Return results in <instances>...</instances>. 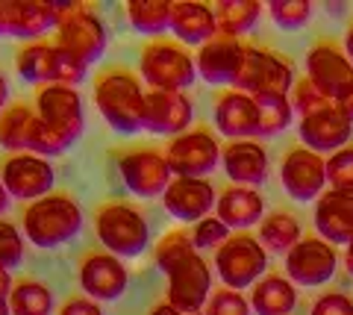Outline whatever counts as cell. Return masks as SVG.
Masks as SVG:
<instances>
[{
	"mask_svg": "<svg viewBox=\"0 0 353 315\" xmlns=\"http://www.w3.org/2000/svg\"><path fill=\"white\" fill-rule=\"evenodd\" d=\"M153 263L168 277V295L165 301L180 312H203L212 295V268L192 245L189 230H168L157 247Z\"/></svg>",
	"mask_w": 353,
	"mask_h": 315,
	"instance_id": "6da1fadb",
	"label": "cell"
},
{
	"mask_svg": "<svg viewBox=\"0 0 353 315\" xmlns=\"http://www.w3.org/2000/svg\"><path fill=\"white\" fill-rule=\"evenodd\" d=\"M145 92L141 77L124 65H109L94 74V106L106 127L118 136H136L141 130Z\"/></svg>",
	"mask_w": 353,
	"mask_h": 315,
	"instance_id": "7a4b0ae2",
	"label": "cell"
},
{
	"mask_svg": "<svg viewBox=\"0 0 353 315\" xmlns=\"http://www.w3.org/2000/svg\"><path fill=\"white\" fill-rule=\"evenodd\" d=\"M83 206L68 192H50L44 198L27 203L24 210V238L41 251H57V247L74 242L83 233Z\"/></svg>",
	"mask_w": 353,
	"mask_h": 315,
	"instance_id": "3957f363",
	"label": "cell"
},
{
	"mask_svg": "<svg viewBox=\"0 0 353 315\" xmlns=\"http://www.w3.org/2000/svg\"><path fill=\"white\" fill-rule=\"evenodd\" d=\"M94 233L101 238L103 251L118 259H136L150 245L148 215L130 201H106L94 212Z\"/></svg>",
	"mask_w": 353,
	"mask_h": 315,
	"instance_id": "277c9868",
	"label": "cell"
},
{
	"mask_svg": "<svg viewBox=\"0 0 353 315\" xmlns=\"http://www.w3.org/2000/svg\"><path fill=\"white\" fill-rule=\"evenodd\" d=\"M139 77L148 89L189 92L197 80L194 53L176 39H150L139 53Z\"/></svg>",
	"mask_w": 353,
	"mask_h": 315,
	"instance_id": "5b68a950",
	"label": "cell"
},
{
	"mask_svg": "<svg viewBox=\"0 0 353 315\" xmlns=\"http://www.w3.org/2000/svg\"><path fill=\"white\" fill-rule=\"evenodd\" d=\"M233 89L250 97H289L294 89V62L265 45H245Z\"/></svg>",
	"mask_w": 353,
	"mask_h": 315,
	"instance_id": "8992f818",
	"label": "cell"
},
{
	"mask_svg": "<svg viewBox=\"0 0 353 315\" xmlns=\"http://www.w3.org/2000/svg\"><path fill=\"white\" fill-rule=\"evenodd\" d=\"M53 41L92 68L94 62L103 59L109 32L103 18L88 3H59V24H57V39Z\"/></svg>",
	"mask_w": 353,
	"mask_h": 315,
	"instance_id": "52a82bcc",
	"label": "cell"
},
{
	"mask_svg": "<svg viewBox=\"0 0 353 315\" xmlns=\"http://www.w3.org/2000/svg\"><path fill=\"white\" fill-rule=\"evenodd\" d=\"M112 159H115V168L132 198H141V201L162 198L165 189H168L174 180L171 165H168V159H165V150L124 148V150H112Z\"/></svg>",
	"mask_w": 353,
	"mask_h": 315,
	"instance_id": "ba28073f",
	"label": "cell"
},
{
	"mask_svg": "<svg viewBox=\"0 0 353 315\" xmlns=\"http://www.w3.org/2000/svg\"><path fill=\"white\" fill-rule=\"evenodd\" d=\"M215 274L227 289H253V283L268 274V251L250 233H233L215 251Z\"/></svg>",
	"mask_w": 353,
	"mask_h": 315,
	"instance_id": "9c48e42d",
	"label": "cell"
},
{
	"mask_svg": "<svg viewBox=\"0 0 353 315\" xmlns=\"http://www.w3.org/2000/svg\"><path fill=\"white\" fill-rule=\"evenodd\" d=\"M32 106H36V115L41 118V124H48L71 148L80 142L85 130V110H83V97L74 85H62V83L39 85Z\"/></svg>",
	"mask_w": 353,
	"mask_h": 315,
	"instance_id": "30bf717a",
	"label": "cell"
},
{
	"mask_svg": "<svg viewBox=\"0 0 353 315\" xmlns=\"http://www.w3.org/2000/svg\"><path fill=\"white\" fill-rule=\"evenodd\" d=\"M165 159L174 177H209L221 165V142L209 127H192L168 139Z\"/></svg>",
	"mask_w": 353,
	"mask_h": 315,
	"instance_id": "8fae6325",
	"label": "cell"
},
{
	"mask_svg": "<svg viewBox=\"0 0 353 315\" xmlns=\"http://www.w3.org/2000/svg\"><path fill=\"white\" fill-rule=\"evenodd\" d=\"M280 183L283 192L297 203L318 201L327 192V159L303 145H294L283 154Z\"/></svg>",
	"mask_w": 353,
	"mask_h": 315,
	"instance_id": "7c38bea8",
	"label": "cell"
},
{
	"mask_svg": "<svg viewBox=\"0 0 353 315\" xmlns=\"http://www.w3.org/2000/svg\"><path fill=\"white\" fill-rule=\"evenodd\" d=\"M0 180H3L9 198L32 203V201H39L44 194L53 192L57 171H53L50 159L24 150V154H9L3 162H0Z\"/></svg>",
	"mask_w": 353,
	"mask_h": 315,
	"instance_id": "4fadbf2b",
	"label": "cell"
},
{
	"mask_svg": "<svg viewBox=\"0 0 353 315\" xmlns=\"http://www.w3.org/2000/svg\"><path fill=\"white\" fill-rule=\"evenodd\" d=\"M339 268L336 245L324 242L321 236H303L285 254V277L294 286H324L333 280Z\"/></svg>",
	"mask_w": 353,
	"mask_h": 315,
	"instance_id": "5bb4252c",
	"label": "cell"
},
{
	"mask_svg": "<svg viewBox=\"0 0 353 315\" xmlns=\"http://www.w3.org/2000/svg\"><path fill=\"white\" fill-rule=\"evenodd\" d=\"M77 280H80L85 298L97 303L121 301L130 286L127 265L109 251H88L77 265Z\"/></svg>",
	"mask_w": 353,
	"mask_h": 315,
	"instance_id": "9a60e30c",
	"label": "cell"
},
{
	"mask_svg": "<svg viewBox=\"0 0 353 315\" xmlns=\"http://www.w3.org/2000/svg\"><path fill=\"white\" fill-rule=\"evenodd\" d=\"M297 136H301L303 148L315 150V154H321L327 159V156H333L336 150L350 145L353 121L339 110L336 101H330L321 110L297 118Z\"/></svg>",
	"mask_w": 353,
	"mask_h": 315,
	"instance_id": "2e32d148",
	"label": "cell"
},
{
	"mask_svg": "<svg viewBox=\"0 0 353 315\" xmlns=\"http://www.w3.org/2000/svg\"><path fill=\"white\" fill-rule=\"evenodd\" d=\"M59 24V3L50 0H0V32L21 41L44 39Z\"/></svg>",
	"mask_w": 353,
	"mask_h": 315,
	"instance_id": "e0dca14e",
	"label": "cell"
},
{
	"mask_svg": "<svg viewBox=\"0 0 353 315\" xmlns=\"http://www.w3.org/2000/svg\"><path fill=\"white\" fill-rule=\"evenodd\" d=\"M194 121V103L189 92H145V110H141V130L153 136H180L192 130Z\"/></svg>",
	"mask_w": 353,
	"mask_h": 315,
	"instance_id": "ac0fdd59",
	"label": "cell"
},
{
	"mask_svg": "<svg viewBox=\"0 0 353 315\" xmlns=\"http://www.w3.org/2000/svg\"><path fill=\"white\" fill-rule=\"evenodd\" d=\"M159 201L171 219L183 224H197L201 219L215 212L218 189L212 186L209 177H174Z\"/></svg>",
	"mask_w": 353,
	"mask_h": 315,
	"instance_id": "d6986e66",
	"label": "cell"
},
{
	"mask_svg": "<svg viewBox=\"0 0 353 315\" xmlns=\"http://www.w3.org/2000/svg\"><path fill=\"white\" fill-rule=\"evenodd\" d=\"M306 80L336 101L347 85H353V62L333 41H315L306 53Z\"/></svg>",
	"mask_w": 353,
	"mask_h": 315,
	"instance_id": "ffe728a7",
	"label": "cell"
},
{
	"mask_svg": "<svg viewBox=\"0 0 353 315\" xmlns=\"http://www.w3.org/2000/svg\"><path fill=\"white\" fill-rule=\"evenodd\" d=\"M245 39H233V36H218L209 39L206 45L194 50V65H197V77L209 85H230L239 77L241 68V57H245Z\"/></svg>",
	"mask_w": 353,
	"mask_h": 315,
	"instance_id": "44dd1931",
	"label": "cell"
},
{
	"mask_svg": "<svg viewBox=\"0 0 353 315\" xmlns=\"http://www.w3.org/2000/svg\"><path fill=\"white\" fill-rule=\"evenodd\" d=\"M315 233L330 245L353 242V183L350 186H330L315 201Z\"/></svg>",
	"mask_w": 353,
	"mask_h": 315,
	"instance_id": "7402d4cb",
	"label": "cell"
},
{
	"mask_svg": "<svg viewBox=\"0 0 353 315\" xmlns=\"http://www.w3.org/2000/svg\"><path fill=\"white\" fill-rule=\"evenodd\" d=\"M268 165V148L259 139H236V142H227L221 148V168L233 186H265Z\"/></svg>",
	"mask_w": 353,
	"mask_h": 315,
	"instance_id": "603a6c76",
	"label": "cell"
},
{
	"mask_svg": "<svg viewBox=\"0 0 353 315\" xmlns=\"http://www.w3.org/2000/svg\"><path fill=\"white\" fill-rule=\"evenodd\" d=\"M212 121H215L218 136H224L227 142L259 139V106L250 94L239 89H227L215 97Z\"/></svg>",
	"mask_w": 353,
	"mask_h": 315,
	"instance_id": "cb8c5ba5",
	"label": "cell"
},
{
	"mask_svg": "<svg viewBox=\"0 0 353 315\" xmlns=\"http://www.w3.org/2000/svg\"><path fill=\"white\" fill-rule=\"evenodd\" d=\"M215 215L233 233H248L250 227H256L265 219V198L259 189L233 186V183H230V186L218 192Z\"/></svg>",
	"mask_w": 353,
	"mask_h": 315,
	"instance_id": "d4e9b609",
	"label": "cell"
},
{
	"mask_svg": "<svg viewBox=\"0 0 353 315\" xmlns=\"http://www.w3.org/2000/svg\"><path fill=\"white\" fill-rule=\"evenodd\" d=\"M171 32L174 39L185 48H201L209 39L218 36V21L215 6L201 3V0H180L171 6Z\"/></svg>",
	"mask_w": 353,
	"mask_h": 315,
	"instance_id": "484cf974",
	"label": "cell"
},
{
	"mask_svg": "<svg viewBox=\"0 0 353 315\" xmlns=\"http://www.w3.org/2000/svg\"><path fill=\"white\" fill-rule=\"evenodd\" d=\"M15 71L24 83L48 85L57 83V45L50 39H36V41H21L15 48Z\"/></svg>",
	"mask_w": 353,
	"mask_h": 315,
	"instance_id": "4316f807",
	"label": "cell"
},
{
	"mask_svg": "<svg viewBox=\"0 0 353 315\" xmlns=\"http://www.w3.org/2000/svg\"><path fill=\"white\" fill-rule=\"evenodd\" d=\"M297 307V289L289 277L265 274L259 283H253L250 309L256 315H289Z\"/></svg>",
	"mask_w": 353,
	"mask_h": 315,
	"instance_id": "83f0119b",
	"label": "cell"
},
{
	"mask_svg": "<svg viewBox=\"0 0 353 315\" xmlns=\"http://www.w3.org/2000/svg\"><path fill=\"white\" fill-rule=\"evenodd\" d=\"M39 115L36 106L27 101H15L0 112V148L9 154H24L30 150V139H32V127H36Z\"/></svg>",
	"mask_w": 353,
	"mask_h": 315,
	"instance_id": "f1b7e54d",
	"label": "cell"
},
{
	"mask_svg": "<svg viewBox=\"0 0 353 315\" xmlns=\"http://www.w3.org/2000/svg\"><path fill=\"white\" fill-rule=\"evenodd\" d=\"M256 238L262 242V247L268 254H283L285 256L303 238L301 221H297L292 212H285V210L265 212V219L259 221V236Z\"/></svg>",
	"mask_w": 353,
	"mask_h": 315,
	"instance_id": "f546056e",
	"label": "cell"
},
{
	"mask_svg": "<svg viewBox=\"0 0 353 315\" xmlns=\"http://www.w3.org/2000/svg\"><path fill=\"white\" fill-rule=\"evenodd\" d=\"M171 0H130L124 3V15L130 27L150 39H162L171 32Z\"/></svg>",
	"mask_w": 353,
	"mask_h": 315,
	"instance_id": "4dcf8cb0",
	"label": "cell"
},
{
	"mask_svg": "<svg viewBox=\"0 0 353 315\" xmlns=\"http://www.w3.org/2000/svg\"><path fill=\"white\" fill-rule=\"evenodd\" d=\"M265 12V6L259 0H221L215 3V21L221 36H233L241 39L259 24V18Z\"/></svg>",
	"mask_w": 353,
	"mask_h": 315,
	"instance_id": "1f68e13d",
	"label": "cell"
},
{
	"mask_svg": "<svg viewBox=\"0 0 353 315\" xmlns=\"http://www.w3.org/2000/svg\"><path fill=\"white\" fill-rule=\"evenodd\" d=\"M53 292L36 277L15 280L12 295H9V312L12 315H53Z\"/></svg>",
	"mask_w": 353,
	"mask_h": 315,
	"instance_id": "d6a6232c",
	"label": "cell"
},
{
	"mask_svg": "<svg viewBox=\"0 0 353 315\" xmlns=\"http://www.w3.org/2000/svg\"><path fill=\"white\" fill-rule=\"evenodd\" d=\"M259 106V142L285 133L294 121V110L289 97H253Z\"/></svg>",
	"mask_w": 353,
	"mask_h": 315,
	"instance_id": "836d02e7",
	"label": "cell"
},
{
	"mask_svg": "<svg viewBox=\"0 0 353 315\" xmlns=\"http://www.w3.org/2000/svg\"><path fill=\"white\" fill-rule=\"evenodd\" d=\"M265 12H268V18L274 21L277 30L297 32L312 18V3H309V0H271V3L265 6Z\"/></svg>",
	"mask_w": 353,
	"mask_h": 315,
	"instance_id": "e575fe53",
	"label": "cell"
},
{
	"mask_svg": "<svg viewBox=\"0 0 353 315\" xmlns=\"http://www.w3.org/2000/svg\"><path fill=\"white\" fill-rule=\"evenodd\" d=\"M189 236H192V245L197 247V251H218V247L233 236V230H230V227L212 212V215H206V219H201L197 224H192Z\"/></svg>",
	"mask_w": 353,
	"mask_h": 315,
	"instance_id": "d590c367",
	"label": "cell"
},
{
	"mask_svg": "<svg viewBox=\"0 0 353 315\" xmlns=\"http://www.w3.org/2000/svg\"><path fill=\"white\" fill-rule=\"evenodd\" d=\"M24 263V233L9 219H0V268L12 271Z\"/></svg>",
	"mask_w": 353,
	"mask_h": 315,
	"instance_id": "8d00e7d4",
	"label": "cell"
},
{
	"mask_svg": "<svg viewBox=\"0 0 353 315\" xmlns=\"http://www.w3.org/2000/svg\"><path fill=\"white\" fill-rule=\"evenodd\" d=\"M250 301L241 295L236 289H212V295H209L206 307H203V315H250Z\"/></svg>",
	"mask_w": 353,
	"mask_h": 315,
	"instance_id": "74e56055",
	"label": "cell"
},
{
	"mask_svg": "<svg viewBox=\"0 0 353 315\" xmlns=\"http://www.w3.org/2000/svg\"><path fill=\"white\" fill-rule=\"evenodd\" d=\"M289 103H292V110H294V118H303V115L327 106L330 97L324 92H318L306 77H301V80H294V89L289 94Z\"/></svg>",
	"mask_w": 353,
	"mask_h": 315,
	"instance_id": "f35d334b",
	"label": "cell"
},
{
	"mask_svg": "<svg viewBox=\"0 0 353 315\" xmlns=\"http://www.w3.org/2000/svg\"><path fill=\"white\" fill-rule=\"evenodd\" d=\"M353 183V145L327 156V186H350Z\"/></svg>",
	"mask_w": 353,
	"mask_h": 315,
	"instance_id": "ab89813d",
	"label": "cell"
},
{
	"mask_svg": "<svg viewBox=\"0 0 353 315\" xmlns=\"http://www.w3.org/2000/svg\"><path fill=\"white\" fill-rule=\"evenodd\" d=\"M309 315H353V298L345 295V292H324L312 303Z\"/></svg>",
	"mask_w": 353,
	"mask_h": 315,
	"instance_id": "60d3db41",
	"label": "cell"
},
{
	"mask_svg": "<svg viewBox=\"0 0 353 315\" xmlns=\"http://www.w3.org/2000/svg\"><path fill=\"white\" fill-rule=\"evenodd\" d=\"M59 315H103V309L92 298H68L59 307Z\"/></svg>",
	"mask_w": 353,
	"mask_h": 315,
	"instance_id": "b9f144b4",
	"label": "cell"
},
{
	"mask_svg": "<svg viewBox=\"0 0 353 315\" xmlns=\"http://www.w3.org/2000/svg\"><path fill=\"white\" fill-rule=\"evenodd\" d=\"M336 106H339V110L353 121V85H347V89L336 97Z\"/></svg>",
	"mask_w": 353,
	"mask_h": 315,
	"instance_id": "7bdbcfd3",
	"label": "cell"
},
{
	"mask_svg": "<svg viewBox=\"0 0 353 315\" xmlns=\"http://www.w3.org/2000/svg\"><path fill=\"white\" fill-rule=\"evenodd\" d=\"M12 286H15L12 274H9L6 268H0V303H9V295H12Z\"/></svg>",
	"mask_w": 353,
	"mask_h": 315,
	"instance_id": "ee69618b",
	"label": "cell"
},
{
	"mask_svg": "<svg viewBox=\"0 0 353 315\" xmlns=\"http://www.w3.org/2000/svg\"><path fill=\"white\" fill-rule=\"evenodd\" d=\"M150 315H203V312H180V309H174L168 301H162V303H157V307L150 309Z\"/></svg>",
	"mask_w": 353,
	"mask_h": 315,
	"instance_id": "f6af8a7d",
	"label": "cell"
},
{
	"mask_svg": "<svg viewBox=\"0 0 353 315\" xmlns=\"http://www.w3.org/2000/svg\"><path fill=\"white\" fill-rule=\"evenodd\" d=\"M9 106V83L3 77V71H0V110H6Z\"/></svg>",
	"mask_w": 353,
	"mask_h": 315,
	"instance_id": "bcb514c9",
	"label": "cell"
},
{
	"mask_svg": "<svg viewBox=\"0 0 353 315\" xmlns=\"http://www.w3.org/2000/svg\"><path fill=\"white\" fill-rule=\"evenodd\" d=\"M341 50L347 53V59L353 62V21L347 24V32H345V45H341Z\"/></svg>",
	"mask_w": 353,
	"mask_h": 315,
	"instance_id": "7dc6e473",
	"label": "cell"
},
{
	"mask_svg": "<svg viewBox=\"0 0 353 315\" xmlns=\"http://www.w3.org/2000/svg\"><path fill=\"white\" fill-rule=\"evenodd\" d=\"M9 192H6V186H3V180H0V219H3V212L9 210Z\"/></svg>",
	"mask_w": 353,
	"mask_h": 315,
	"instance_id": "c3c4849f",
	"label": "cell"
},
{
	"mask_svg": "<svg viewBox=\"0 0 353 315\" xmlns=\"http://www.w3.org/2000/svg\"><path fill=\"white\" fill-rule=\"evenodd\" d=\"M345 268H347V274L353 277V242L345 247Z\"/></svg>",
	"mask_w": 353,
	"mask_h": 315,
	"instance_id": "681fc988",
	"label": "cell"
},
{
	"mask_svg": "<svg viewBox=\"0 0 353 315\" xmlns=\"http://www.w3.org/2000/svg\"><path fill=\"white\" fill-rule=\"evenodd\" d=\"M0 315H12L9 312V303H0Z\"/></svg>",
	"mask_w": 353,
	"mask_h": 315,
	"instance_id": "f907efd6",
	"label": "cell"
},
{
	"mask_svg": "<svg viewBox=\"0 0 353 315\" xmlns=\"http://www.w3.org/2000/svg\"><path fill=\"white\" fill-rule=\"evenodd\" d=\"M0 36H3V32H0Z\"/></svg>",
	"mask_w": 353,
	"mask_h": 315,
	"instance_id": "816d5d0a",
	"label": "cell"
},
{
	"mask_svg": "<svg viewBox=\"0 0 353 315\" xmlns=\"http://www.w3.org/2000/svg\"><path fill=\"white\" fill-rule=\"evenodd\" d=\"M0 112H3V110H0Z\"/></svg>",
	"mask_w": 353,
	"mask_h": 315,
	"instance_id": "f5cc1de1",
	"label": "cell"
}]
</instances>
